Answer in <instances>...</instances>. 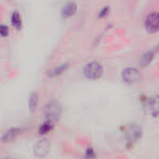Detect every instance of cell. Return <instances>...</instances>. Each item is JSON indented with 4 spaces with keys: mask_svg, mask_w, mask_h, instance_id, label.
Returning a JSON list of instances; mask_svg holds the SVG:
<instances>
[{
    "mask_svg": "<svg viewBox=\"0 0 159 159\" xmlns=\"http://www.w3.org/2000/svg\"><path fill=\"white\" fill-rule=\"evenodd\" d=\"M96 158V152L92 148H88L85 151V159H95Z\"/></svg>",
    "mask_w": 159,
    "mask_h": 159,
    "instance_id": "9a60e30c",
    "label": "cell"
},
{
    "mask_svg": "<svg viewBox=\"0 0 159 159\" xmlns=\"http://www.w3.org/2000/svg\"><path fill=\"white\" fill-rule=\"evenodd\" d=\"M122 79L125 84H133L139 80V72L135 67H126L122 72Z\"/></svg>",
    "mask_w": 159,
    "mask_h": 159,
    "instance_id": "5b68a950",
    "label": "cell"
},
{
    "mask_svg": "<svg viewBox=\"0 0 159 159\" xmlns=\"http://www.w3.org/2000/svg\"><path fill=\"white\" fill-rule=\"evenodd\" d=\"M144 27L149 33H156L159 30V13L151 12L145 18Z\"/></svg>",
    "mask_w": 159,
    "mask_h": 159,
    "instance_id": "277c9868",
    "label": "cell"
},
{
    "mask_svg": "<svg viewBox=\"0 0 159 159\" xmlns=\"http://www.w3.org/2000/svg\"><path fill=\"white\" fill-rule=\"evenodd\" d=\"M69 65L68 63H63V64H60L56 66H54L52 69H51L50 71H48V76L51 77V78H55V77H58L60 75H62L64 72H66L68 68Z\"/></svg>",
    "mask_w": 159,
    "mask_h": 159,
    "instance_id": "30bf717a",
    "label": "cell"
},
{
    "mask_svg": "<svg viewBox=\"0 0 159 159\" xmlns=\"http://www.w3.org/2000/svg\"><path fill=\"white\" fill-rule=\"evenodd\" d=\"M109 11H110L109 8H108V7H104V8L101 9L100 11L98 12V17H99V18H104L105 16H107V15L109 14Z\"/></svg>",
    "mask_w": 159,
    "mask_h": 159,
    "instance_id": "e0dca14e",
    "label": "cell"
},
{
    "mask_svg": "<svg viewBox=\"0 0 159 159\" xmlns=\"http://www.w3.org/2000/svg\"><path fill=\"white\" fill-rule=\"evenodd\" d=\"M10 34V29L7 25H0V37L6 38Z\"/></svg>",
    "mask_w": 159,
    "mask_h": 159,
    "instance_id": "5bb4252c",
    "label": "cell"
},
{
    "mask_svg": "<svg viewBox=\"0 0 159 159\" xmlns=\"http://www.w3.org/2000/svg\"><path fill=\"white\" fill-rule=\"evenodd\" d=\"M77 10H78L77 4L75 2L69 1L63 6V8L61 10V14L64 18H70L76 14Z\"/></svg>",
    "mask_w": 159,
    "mask_h": 159,
    "instance_id": "9c48e42d",
    "label": "cell"
},
{
    "mask_svg": "<svg viewBox=\"0 0 159 159\" xmlns=\"http://www.w3.org/2000/svg\"><path fill=\"white\" fill-rule=\"evenodd\" d=\"M152 59V52H148L146 53L143 57H142V64L143 66H147Z\"/></svg>",
    "mask_w": 159,
    "mask_h": 159,
    "instance_id": "2e32d148",
    "label": "cell"
},
{
    "mask_svg": "<svg viewBox=\"0 0 159 159\" xmlns=\"http://www.w3.org/2000/svg\"><path fill=\"white\" fill-rule=\"evenodd\" d=\"M124 134L126 140L133 143L139 139V138L141 137V128L137 124H128L125 126Z\"/></svg>",
    "mask_w": 159,
    "mask_h": 159,
    "instance_id": "3957f363",
    "label": "cell"
},
{
    "mask_svg": "<svg viewBox=\"0 0 159 159\" xmlns=\"http://www.w3.org/2000/svg\"><path fill=\"white\" fill-rule=\"evenodd\" d=\"M3 159H11V158H10V157H5V158H3Z\"/></svg>",
    "mask_w": 159,
    "mask_h": 159,
    "instance_id": "ac0fdd59",
    "label": "cell"
},
{
    "mask_svg": "<svg viewBox=\"0 0 159 159\" xmlns=\"http://www.w3.org/2000/svg\"><path fill=\"white\" fill-rule=\"evenodd\" d=\"M11 23L12 26H13L15 29L20 30V29L22 28V17H21V14H20L18 11H14V12L11 14Z\"/></svg>",
    "mask_w": 159,
    "mask_h": 159,
    "instance_id": "7c38bea8",
    "label": "cell"
},
{
    "mask_svg": "<svg viewBox=\"0 0 159 159\" xmlns=\"http://www.w3.org/2000/svg\"><path fill=\"white\" fill-rule=\"evenodd\" d=\"M39 93L37 91H33L28 98V108L31 112H35L37 111L38 105H39Z\"/></svg>",
    "mask_w": 159,
    "mask_h": 159,
    "instance_id": "8fae6325",
    "label": "cell"
},
{
    "mask_svg": "<svg viewBox=\"0 0 159 159\" xmlns=\"http://www.w3.org/2000/svg\"><path fill=\"white\" fill-rule=\"evenodd\" d=\"M50 149H51L50 142L47 139H41L35 144L33 152L37 158H43L48 154Z\"/></svg>",
    "mask_w": 159,
    "mask_h": 159,
    "instance_id": "8992f818",
    "label": "cell"
},
{
    "mask_svg": "<svg viewBox=\"0 0 159 159\" xmlns=\"http://www.w3.org/2000/svg\"><path fill=\"white\" fill-rule=\"evenodd\" d=\"M54 126V123L51 122V121H48V120H45L44 123H42L39 127V135H45V134H48Z\"/></svg>",
    "mask_w": 159,
    "mask_h": 159,
    "instance_id": "4fadbf2b",
    "label": "cell"
},
{
    "mask_svg": "<svg viewBox=\"0 0 159 159\" xmlns=\"http://www.w3.org/2000/svg\"><path fill=\"white\" fill-rule=\"evenodd\" d=\"M62 115V106L59 101L52 99L50 100L44 107V116L46 120L56 123Z\"/></svg>",
    "mask_w": 159,
    "mask_h": 159,
    "instance_id": "6da1fadb",
    "label": "cell"
},
{
    "mask_svg": "<svg viewBox=\"0 0 159 159\" xmlns=\"http://www.w3.org/2000/svg\"><path fill=\"white\" fill-rule=\"evenodd\" d=\"M147 113L152 117L159 116V97H153L148 99L145 104Z\"/></svg>",
    "mask_w": 159,
    "mask_h": 159,
    "instance_id": "52a82bcc",
    "label": "cell"
},
{
    "mask_svg": "<svg viewBox=\"0 0 159 159\" xmlns=\"http://www.w3.org/2000/svg\"><path fill=\"white\" fill-rule=\"evenodd\" d=\"M21 132H22L21 128H19V127H11L3 134V136L1 137V139H1V141L3 143L11 142L21 134Z\"/></svg>",
    "mask_w": 159,
    "mask_h": 159,
    "instance_id": "ba28073f",
    "label": "cell"
},
{
    "mask_svg": "<svg viewBox=\"0 0 159 159\" xmlns=\"http://www.w3.org/2000/svg\"><path fill=\"white\" fill-rule=\"evenodd\" d=\"M83 73L87 80L96 81V80H98L102 77L103 67L100 63L97 61H91L84 66L83 69Z\"/></svg>",
    "mask_w": 159,
    "mask_h": 159,
    "instance_id": "7a4b0ae2",
    "label": "cell"
}]
</instances>
